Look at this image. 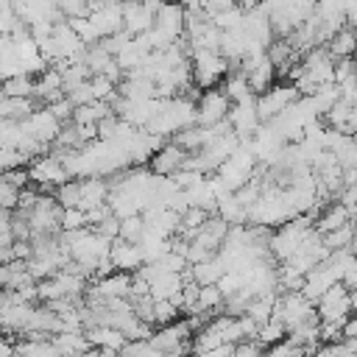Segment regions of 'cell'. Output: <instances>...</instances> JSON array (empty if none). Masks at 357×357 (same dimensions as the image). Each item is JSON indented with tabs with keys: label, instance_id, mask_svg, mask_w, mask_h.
<instances>
[{
	"label": "cell",
	"instance_id": "obj_1",
	"mask_svg": "<svg viewBox=\"0 0 357 357\" xmlns=\"http://www.w3.org/2000/svg\"><path fill=\"white\" fill-rule=\"evenodd\" d=\"M307 231H310V218L307 215H298V218L282 223L273 234H268V254H273L279 262H287L298 251Z\"/></svg>",
	"mask_w": 357,
	"mask_h": 357
},
{
	"label": "cell",
	"instance_id": "obj_2",
	"mask_svg": "<svg viewBox=\"0 0 357 357\" xmlns=\"http://www.w3.org/2000/svg\"><path fill=\"white\" fill-rule=\"evenodd\" d=\"M190 73H192V86L215 89V84H218L220 78H226L229 64H226V61L220 59V53H215V50L192 47V50H190Z\"/></svg>",
	"mask_w": 357,
	"mask_h": 357
},
{
	"label": "cell",
	"instance_id": "obj_3",
	"mask_svg": "<svg viewBox=\"0 0 357 357\" xmlns=\"http://www.w3.org/2000/svg\"><path fill=\"white\" fill-rule=\"evenodd\" d=\"M315 318L318 324H343L346 318H351V307H354V296L337 282L332 284L315 304Z\"/></svg>",
	"mask_w": 357,
	"mask_h": 357
},
{
	"label": "cell",
	"instance_id": "obj_4",
	"mask_svg": "<svg viewBox=\"0 0 357 357\" xmlns=\"http://www.w3.org/2000/svg\"><path fill=\"white\" fill-rule=\"evenodd\" d=\"M273 315L282 321L284 332H290V329H296V326H301V324L315 321V307H312V301H307L301 293H284V296H276Z\"/></svg>",
	"mask_w": 357,
	"mask_h": 357
},
{
	"label": "cell",
	"instance_id": "obj_5",
	"mask_svg": "<svg viewBox=\"0 0 357 357\" xmlns=\"http://www.w3.org/2000/svg\"><path fill=\"white\" fill-rule=\"evenodd\" d=\"M59 204L53 201V195H39V201L33 204V209L25 215L28 220V229H31V237H56L61 229H59Z\"/></svg>",
	"mask_w": 357,
	"mask_h": 357
},
{
	"label": "cell",
	"instance_id": "obj_6",
	"mask_svg": "<svg viewBox=\"0 0 357 357\" xmlns=\"http://www.w3.org/2000/svg\"><path fill=\"white\" fill-rule=\"evenodd\" d=\"M293 100H298V92L293 89V84H273L271 89H265L262 95L254 98V109L259 123H271L276 114H282Z\"/></svg>",
	"mask_w": 357,
	"mask_h": 357
},
{
	"label": "cell",
	"instance_id": "obj_7",
	"mask_svg": "<svg viewBox=\"0 0 357 357\" xmlns=\"http://www.w3.org/2000/svg\"><path fill=\"white\" fill-rule=\"evenodd\" d=\"M31 310H33V304L17 301V296L11 290H0V332H6V337L8 335L22 337Z\"/></svg>",
	"mask_w": 357,
	"mask_h": 357
},
{
	"label": "cell",
	"instance_id": "obj_8",
	"mask_svg": "<svg viewBox=\"0 0 357 357\" xmlns=\"http://www.w3.org/2000/svg\"><path fill=\"white\" fill-rule=\"evenodd\" d=\"M25 173H28V181L36 187V190H56V187H61L64 181H70L67 178V173H64V167L59 165V159L56 156H36L28 167H25Z\"/></svg>",
	"mask_w": 357,
	"mask_h": 357
},
{
	"label": "cell",
	"instance_id": "obj_9",
	"mask_svg": "<svg viewBox=\"0 0 357 357\" xmlns=\"http://www.w3.org/2000/svg\"><path fill=\"white\" fill-rule=\"evenodd\" d=\"M229 106H231V103L226 100V95H223L220 89H206V92L195 100V126L212 128V126L223 123L226 114H229Z\"/></svg>",
	"mask_w": 357,
	"mask_h": 357
},
{
	"label": "cell",
	"instance_id": "obj_10",
	"mask_svg": "<svg viewBox=\"0 0 357 357\" xmlns=\"http://www.w3.org/2000/svg\"><path fill=\"white\" fill-rule=\"evenodd\" d=\"M190 337H192V326H190L187 318H181V321H173V324H167V326L153 329V335L148 337V343H151L156 351L170 354V351L181 349V346H187Z\"/></svg>",
	"mask_w": 357,
	"mask_h": 357
},
{
	"label": "cell",
	"instance_id": "obj_11",
	"mask_svg": "<svg viewBox=\"0 0 357 357\" xmlns=\"http://www.w3.org/2000/svg\"><path fill=\"white\" fill-rule=\"evenodd\" d=\"M162 3H128L120 6V20H123V31L134 39L139 33H145L153 25V17L159 11Z\"/></svg>",
	"mask_w": 357,
	"mask_h": 357
},
{
	"label": "cell",
	"instance_id": "obj_12",
	"mask_svg": "<svg viewBox=\"0 0 357 357\" xmlns=\"http://www.w3.org/2000/svg\"><path fill=\"white\" fill-rule=\"evenodd\" d=\"M226 123H229L231 134H234L240 142L251 139V134L262 126L259 117H257V109H254V98H248V100H243V103H231V106H229V114H226Z\"/></svg>",
	"mask_w": 357,
	"mask_h": 357
},
{
	"label": "cell",
	"instance_id": "obj_13",
	"mask_svg": "<svg viewBox=\"0 0 357 357\" xmlns=\"http://www.w3.org/2000/svg\"><path fill=\"white\" fill-rule=\"evenodd\" d=\"M184 159H187V153L176 145V142H165L159 151H153V156L148 159V170L153 173V176H159V178H170L176 170H181L184 167Z\"/></svg>",
	"mask_w": 357,
	"mask_h": 357
},
{
	"label": "cell",
	"instance_id": "obj_14",
	"mask_svg": "<svg viewBox=\"0 0 357 357\" xmlns=\"http://www.w3.org/2000/svg\"><path fill=\"white\" fill-rule=\"evenodd\" d=\"M332 284H337V273H335L326 262H321V265H315L312 271H307V273H304V284H301V290H298V293H301L307 301H312V304H315V301H318V298H321Z\"/></svg>",
	"mask_w": 357,
	"mask_h": 357
},
{
	"label": "cell",
	"instance_id": "obj_15",
	"mask_svg": "<svg viewBox=\"0 0 357 357\" xmlns=\"http://www.w3.org/2000/svg\"><path fill=\"white\" fill-rule=\"evenodd\" d=\"M109 262L117 273H137L142 268V251L139 245H131V243H123V240H114L112 248H109Z\"/></svg>",
	"mask_w": 357,
	"mask_h": 357
},
{
	"label": "cell",
	"instance_id": "obj_16",
	"mask_svg": "<svg viewBox=\"0 0 357 357\" xmlns=\"http://www.w3.org/2000/svg\"><path fill=\"white\" fill-rule=\"evenodd\" d=\"M78 190H81V198H78V209L81 212H89L95 206H103L106 198H109V181L100 178V176L81 178L78 181Z\"/></svg>",
	"mask_w": 357,
	"mask_h": 357
},
{
	"label": "cell",
	"instance_id": "obj_17",
	"mask_svg": "<svg viewBox=\"0 0 357 357\" xmlns=\"http://www.w3.org/2000/svg\"><path fill=\"white\" fill-rule=\"evenodd\" d=\"M245 84H248V92L257 98V95H262L265 89H271L273 86V81H276V67L268 61V56L262 59V61H257L254 67H248L245 73Z\"/></svg>",
	"mask_w": 357,
	"mask_h": 357
},
{
	"label": "cell",
	"instance_id": "obj_18",
	"mask_svg": "<svg viewBox=\"0 0 357 357\" xmlns=\"http://www.w3.org/2000/svg\"><path fill=\"white\" fill-rule=\"evenodd\" d=\"M50 346L59 351V357H84L89 351L84 332H59L50 337Z\"/></svg>",
	"mask_w": 357,
	"mask_h": 357
},
{
	"label": "cell",
	"instance_id": "obj_19",
	"mask_svg": "<svg viewBox=\"0 0 357 357\" xmlns=\"http://www.w3.org/2000/svg\"><path fill=\"white\" fill-rule=\"evenodd\" d=\"M346 223H351V215H349L337 201H332V204L324 206V212H318V218H315V231H318V234H329V231H335V229H340V226H346Z\"/></svg>",
	"mask_w": 357,
	"mask_h": 357
},
{
	"label": "cell",
	"instance_id": "obj_20",
	"mask_svg": "<svg viewBox=\"0 0 357 357\" xmlns=\"http://www.w3.org/2000/svg\"><path fill=\"white\" fill-rule=\"evenodd\" d=\"M354 45H357L354 31H351V28H340V31L324 45V50H326V56H329L332 61H340V59H351Z\"/></svg>",
	"mask_w": 357,
	"mask_h": 357
},
{
	"label": "cell",
	"instance_id": "obj_21",
	"mask_svg": "<svg viewBox=\"0 0 357 357\" xmlns=\"http://www.w3.org/2000/svg\"><path fill=\"white\" fill-rule=\"evenodd\" d=\"M273 307H276V293H262V296H254L245 307V318L259 329L271 315H273Z\"/></svg>",
	"mask_w": 357,
	"mask_h": 357
},
{
	"label": "cell",
	"instance_id": "obj_22",
	"mask_svg": "<svg viewBox=\"0 0 357 357\" xmlns=\"http://www.w3.org/2000/svg\"><path fill=\"white\" fill-rule=\"evenodd\" d=\"M220 92L226 95V100H229V103H243V100L254 98V95L248 92L245 75H243V73H237V70H229V73H226V81H223Z\"/></svg>",
	"mask_w": 357,
	"mask_h": 357
},
{
	"label": "cell",
	"instance_id": "obj_23",
	"mask_svg": "<svg viewBox=\"0 0 357 357\" xmlns=\"http://www.w3.org/2000/svg\"><path fill=\"white\" fill-rule=\"evenodd\" d=\"M284 335H287V332H284L282 321H279L276 315H271V318L257 329V337H254V340H257L259 346H268V349H271V346L282 343V340H284Z\"/></svg>",
	"mask_w": 357,
	"mask_h": 357
},
{
	"label": "cell",
	"instance_id": "obj_24",
	"mask_svg": "<svg viewBox=\"0 0 357 357\" xmlns=\"http://www.w3.org/2000/svg\"><path fill=\"white\" fill-rule=\"evenodd\" d=\"M14 357H59L50 340H20L14 343Z\"/></svg>",
	"mask_w": 357,
	"mask_h": 357
},
{
	"label": "cell",
	"instance_id": "obj_25",
	"mask_svg": "<svg viewBox=\"0 0 357 357\" xmlns=\"http://www.w3.org/2000/svg\"><path fill=\"white\" fill-rule=\"evenodd\" d=\"M0 92H3V98H31L33 95V78L25 75V73L22 75H14V78L3 81Z\"/></svg>",
	"mask_w": 357,
	"mask_h": 357
},
{
	"label": "cell",
	"instance_id": "obj_26",
	"mask_svg": "<svg viewBox=\"0 0 357 357\" xmlns=\"http://www.w3.org/2000/svg\"><path fill=\"white\" fill-rule=\"evenodd\" d=\"M78 198H81V190H78V181L73 178L53 190V201L59 204V209H78Z\"/></svg>",
	"mask_w": 357,
	"mask_h": 357
},
{
	"label": "cell",
	"instance_id": "obj_27",
	"mask_svg": "<svg viewBox=\"0 0 357 357\" xmlns=\"http://www.w3.org/2000/svg\"><path fill=\"white\" fill-rule=\"evenodd\" d=\"M142 234H145V223H142V218H139V215L120 220V229H117V240H123V243H131V245H139Z\"/></svg>",
	"mask_w": 357,
	"mask_h": 357
},
{
	"label": "cell",
	"instance_id": "obj_28",
	"mask_svg": "<svg viewBox=\"0 0 357 357\" xmlns=\"http://www.w3.org/2000/svg\"><path fill=\"white\" fill-rule=\"evenodd\" d=\"M321 240H324V248L329 254L340 251V248H351V223H346V226H340V229H335L329 234H321Z\"/></svg>",
	"mask_w": 357,
	"mask_h": 357
},
{
	"label": "cell",
	"instance_id": "obj_29",
	"mask_svg": "<svg viewBox=\"0 0 357 357\" xmlns=\"http://www.w3.org/2000/svg\"><path fill=\"white\" fill-rule=\"evenodd\" d=\"M59 229L61 231H81V229H86V215L81 209H61Z\"/></svg>",
	"mask_w": 357,
	"mask_h": 357
},
{
	"label": "cell",
	"instance_id": "obj_30",
	"mask_svg": "<svg viewBox=\"0 0 357 357\" xmlns=\"http://www.w3.org/2000/svg\"><path fill=\"white\" fill-rule=\"evenodd\" d=\"M45 109H47V112H50L61 126H67V123H70V117H73V112H75V106H73L67 98H59V100H53V103H50V106H45Z\"/></svg>",
	"mask_w": 357,
	"mask_h": 357
},
{
	"label": "cell",
	"instance_id": "obj_31",
	"mask_svg": "<svg viewBox=\"0 0 357 357\" xmlns=\"http://www.w3.org/2000/svg\"><path fill=\"white\" fill-rule=\"evenodd\" d=\"M17 206V190H11L3 178H0V209H11L14 212Z\"/></svg>",
	"mask_w": 357,
	"mask_h": 357
},
{
	"label": "cell",
	"instance_id": "obj_32",
	"mask_svg": "<svg viewBox=\"0 0 357 357\" xmlns=\"http://www.w3.org/2000/svg\"><path fill=\"white\" fill-rule=\"evenodd\" d=\"M354 337H357V321L346 318L343 326H340V340H354Z\"/></svg>",
	"mask_w": 357,
	"mask_h": 357
},
{
	"label": "cell",
	"instance_id": "obj_33",
	"mask_svg": "<svg viewBox=\"0 0 357 357\" xmlns=\"http://www.w3.org/2000/svg\"><path fill=\"white\" fill-rule=\"evenodd\" d=\"M234 346H218V349H209V351H201V354H192V357H231Z\"/></svg>",
	"mask_w": 357,
	"mask_h": 357
},
{
	"label": "cell",
	"instance_id": "obj_34",
	"mask_svg": "<svg viewBox=\"0 0 357 357\" xmlns=\"http://www.w3.org/2000/svg\"><path fill=\"white\" fill-rule=\"evenodd\" d=\"M0 357H14V340L0 335Z\"/></svg>",
	"mask_w": 357,
	"mask_h": 357
},
{
	"label": "cell",
	"instance_id": "obj_35",
	"mask_svg": "<svg viewBox=\"0 0 357 357\" xmlns=\"http://www.w3.org/2000/svg\"><path fill=\"white\" fill-rule=\"evenodd\" d=\"M11 243H14L11 229H0V251H3V248H11Z\"/></svg>",
	"mask_w": 357,
	"mask_h": 357
},
{
	"label": "cell",
	"instance_id": "obj_36",
	"mask_svg": "<svg viewBox=\"0 0 357 357\" xmlns=\"http://www.w3.org/2000/svg\"><path fill=\"white\" fill-rule=\"evenodd\" d=\"M11 218H14L11 209H0V229H8L11 226Z\"/></svg>",
	"mask_w": 357,
	"mask_h": 357
}]
</instances>
